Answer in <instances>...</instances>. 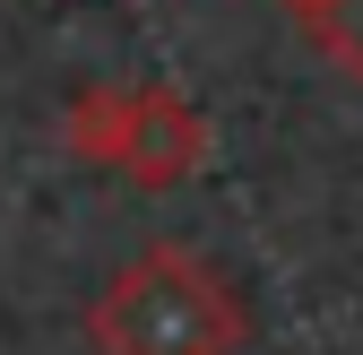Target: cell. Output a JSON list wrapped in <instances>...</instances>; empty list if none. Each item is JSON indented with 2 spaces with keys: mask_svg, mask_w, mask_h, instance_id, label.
Here are the masks:
<instances>
[{
  "mask_svg": "<svg viewBox=\"0 0 363 355\" xmlns=\"http://www.w3.org/2000/svg\"><path fill=\"white\" fill-rule=\"evenodd\" d=\"M86 346L96 355H242L251 303L225 286V269L191 243H147L139 260L96 286L86 303Z\"/></svg>",
  "mask_w": 363,
  "mask_h": 355,
  "instance_id": "cell-1",
  "label": "cell"
},
{
  "mask_svg": "<svg viewBox=\"0 0 363 355\" xmlns=\"http://www.w3.org/2000/svg\"><path fill=\"white\" fill-rule=\"evenodd\" d=\"M61 148L96 173H130L147 191H173L208 165L216 130L182 87H78L61 113Z\"/></svg>",
  "mask_w": 363,
  "mask_h": 355,
  "instance_id": "cell-2",
  "label": "cell"
},
{
  "mask_svg": "<svg viewBox=\"0 0 363 355\" xmlns=\"http://www.w3.org/2000/svg\"><path fill=\"white\" fill-rule=\"evenodd\" d=\"M303 43L320 53L337 78H354L363 87V0H303Z\"/></svg>",
  "mask_w": 363,
  "mask_h": 355,
  "instance_id": "cell-3",
  "label": "cell"
},
{
  "mask_svg": "<svg viewBox=\"0 0 363 355\" xmlns=\"http://www.w3.org/2000/svg\"><path fill=\"white\" fill-rule=\"evenodd\" d=\"M286 9H303V0H286Z\"/></svg>",
  "mask_w": 363,
  "mask_h": 355,
  "instance_id": "cell-4",
  "label": "cell"
}]
</instances>
